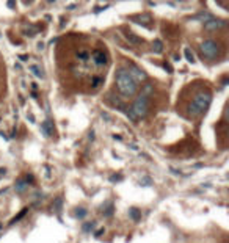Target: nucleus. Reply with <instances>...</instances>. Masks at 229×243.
<instances>
[{"instance_id":"obj_21","label":"nucleus","mask_w":229,"mask_h":243,"mask_svg":"<svg viewBox=\"0 0 229 243\" xmlns=\"http://www.w3.org/2000/svg\"><path fill=\"white\" fill-rule=\"evenodd\" d=\"M19 60H21V61H27V60H28V57H27V55H19Z\"/></svg>"},{"instance_id":"obj_24","label":"nucleus","mask_w":229,"mask_h":243,"mask_svg":"<svg viewBox=\"0 0 229 243\" xmlns=\"http://www.w3.org/2000/svg\"><path fill=\"white\" fill-rule=\"evenodd\" d=\"M47 2H49V3H52V2H55V0H47Z\"/></svg>"},{"instance_id":"obj_3","label":"nucleus","mask_w":229,"mask_h":243,"mask_svg":"<svg viewBox=\"0 0 229 243\" xmlns=\"http://www.w3.org/2000/svg\"><path fill=\"white\" fill-rule=\"evenodd\" d=\"M212 102V93L209 90H199L195 93L193 99L187 107V115L190 118H198L209 108Z\"/></svg>"},{"instance_id":"obj_8","label":"nucleus","mask_w":229,"mask_h":243,"mask_svg":"<svg viewBox=\"0 0 229 243\" xmlns=\"http://www.w3.org/2000/svg\"><path fill=\"white\" fill-rule=\"evenodd\" d=\"M124 36H126V39L129 41L130 44H134V46H140V44H143V42H145V39H143V38L137 36V35L132 33V32H127V30H124Z\"/></svg>"},{"instance_id":"obj_14","label":"nucleus","mask_w":229,"mask_h":243,"mask_svg":"<svg viewBox=\"0 0 229 243\" xmlns=\"http://www.w3.org/2000/svg\"><path fill=\"white\" fill-rule=\"evenodd\" d=\"M184 55H185V58H187V61H188V63H195V57H193V52L190 50L188 47L184 50Z\"/></svg>"},{"instance_id":"obj_19","label":"nucleus","mask_w":229,"mask_h":243,"mask_svg":"<svg viewBox=\"0 0 229 243\" xmlns=\"http://www.w3.org/2000/svg\"><path fill=\"white\" fill-rule=\"evenodd\" d=\"M27 35H28V36H33V35L35 33H36V30H33V28H28V30H27V32H25Z\"/></svg>"},{"instance_id":"obj_7","label":"nucleus","mask_w":229,"mask_h":243,"mask_svg":"<svg viewBox=\"0 0 229 243\" xmlns=\"http://www.w3.org/2000/svg\"><path fill=\"white\" fill-rule=\"evenodd\" d=\"M129 71V74L135 79V82H145V80L147 79V75H146V72H143L141 69H140L138 66H135V64H130V68L127 69Z\"/></svg>"},{"instance_id":"obj_16","label":"nucleus","mask_w":229,"mask_h":243,"mask_svg":"<svg viewBox=\"0 0 229 243\" xmlns=\"http://www.w3.org/2000/svg\"><path fill=\"white\" fill-rule=\"evenodd\" d=\"M163 68H165V71L168 72V74H173V68H171V64H168V63H163Z\"/></svg>"},{"instance_id":"obj_13","label":"nucleus","mask_w":229,"mask_h":243,"mask_svg":"<svg viewBox=\"0 0 229 243\" xmlns=\"http://www.w3.org/2000/svg\"><path fill=\"white\" fill-rule=\"evenodd\" d=\"M30 71H32L33 74L38 77V79H44V77H46V74H44V72H42V71H41V69L38 68V66H35V64H33V66H30Z\"/></svg>"},{"instance_id":"obj_11","label":"nucleus","mask_w":229,"mask_h":243,"mask_svg":"<svg viewBox=\"0 0 229 243\" xmlns=\"http://www.w3.org/2000/svg\"><path fill=\"white\" fill-rule=\"evenodd\" d=\"M42 130H44V133L46 135H50V133H52V130H53V127H52V122H50L49 121V119H47V121H44V122H42Z\"/></svg>"},{"instance_id":"obj_4","label":"nucleus","mask_w":229,"mask_h":243,"mask_svg":"<svg viewBox=\"0 0 229 243\" xmlns=\"http://www.w3.org/2000/svg\"><path fill=\"white\" fill-rule=\"evenodd\" d=\"M199 52L205 60H217V57L221 55V46L213 39H205L199 42Z\"/></svg>"},{"instance_id":"obj_1","label":"nucleus","mask_w":229,"mask_h":243,"mask_svg":"<svg viewBox=\"0 0 229 243\" xmlns=\"http://www.w3.org/2000/svg\"><path fill=\"white\" fill-rule=\"evenodd\" d=\"M154 86L151 83H146L145 88L141 90L140 96L134 101L132 107L127 110V116L130 118V121H138V119H143L149 111V96L152 94Z\"/></svg>"},{"instance_id":"obj_17","label":"nucleus","mask_w":229,"mask_h":243,"mask_svg":"<svg viewBox=\"0 0 229 243\" xmlns=\"http://www.w3.org/2000/svg\"><path fill=\"white\" fill-rule=\"evenodd\" d=\"M85 215H86V210H85V209L77 210V217H80V218H82V217H85Z\"/></svg>"},{"instance_id":"obj_18","label":"nucleus","mask_w":229,"mask_h":243,"mask_svg":"<svg viewBox=\"0 0 229 243\" xmlns=\"http://www.w3.org/2000/svg\"><path fill=\"white\" fill-rule=\"evenodd\" d=\"M130 212H132V218H135V220H138V215H137V213H138V210H137V209H132Z\"/></svg>"},{"instance_id":"obj_20","label":"nucleus","mask_w":229,"mask_h":243,"mask_svg":"<svg viewBox=\"0 0 229 243\" xmlns=\"http://www.w3.org/2000/svg\"><path fill=\"white\" fill-rule=\"evenodd\" d=\"M14 6H16V5H14V0H8V8H11V10H13Z\"/></svg>"},{"instance_id":"obj_6","label":"nucleus","mask_w":229,"mask_h":243,"mask_svg":"<svg viewBox=\"0 0 229 243\" xmlns=\"http://www.w3.org/2000/svg\"><path fill=\"white\" fill-rule=\"evenodd\" d=\"M226 27V22L221 21V19H217V17H210L204 22V30L207 32H215V30H221Z\"/></svg>"},{"instance_id":"obj_10","label":"nucleus","mask_w":229,"mask_h":243,"mask_svg":"<svg viewBox=\"0 0 229 243\" xmlns=\"http://www.w3.org/2000/svg\"><path fill=\"white\" fill-rule=\"evenodd\" d=\"M152 50H154V53H160L162 50H163V42H162L160 39H156L152 42Z\"/></svg>"},{"instance_id":"obj_23","label":"nucleus","mask_w":229,"mask_h":243,"mask_svg":"<svg viewBox=\"0 0 229 243\" xmlns=\"http://www.w3.org/2000/svg\"><path fill=\"white\" fill-rule=\"evenodd\" d=\"M38 49H44V42H39V44H38Z\"/></svg>"},{"instance_id":"obj_12","label":"nucleus","mask_w":229,"mask_h":243,"mask_svg":"<svg viewBox=\"0 0 229 243\" xmlns=\"http://www.w3.org/2000/svg\"><path fill=\"white\" fill-rule=\"evenodd\" d=\"M102 82H104V77H100V75H94V77L91 79V88H94V90H96V88H98Z\"/></svg>"},{"instance_id":"obj_15","label":"nucleus","mask_w":229,"mask_h":243,"mask_svg":"<svg viewBox=\"0 0 229 243\" xmlns=\"http://www.w3.org/2000/svg\"><path fill=\"white\" fill-rule=\"evenodd\" d=\"M27 182H28V179H27ZM25 180H17V184H16V188H17V191H24L27 187H28V184H27Z\"/></svg>"},{"instance_id":"obj_9","label":"nucleus","mask_w":229,"mask_h":243,"mask_svg":"<svg viewBox=\"0 0 229 243\" xmlns=\"http://www.w3.org/2000/svg\"><path fill=\"white\" fill-rule=\"evenodd\" d=\"M132 21L137 22V24L143 25V27H149L151 22H152V17L149 14H145V16H137V17H132Z\"/></svg>"},{"instance_id":"obj_2","label":"nucleus","mask_w":229,"mask_h":243,"mask_svg":"<svg viewBox=\"0 0 229 243\" xmlns=\"http://www.w3.org/2000/svg\"><path fill=\"white\" fill-rule=\"evenodd\" d=\"M115 82H116V88H118L119 94L124 97H132L137 94L138 91V83L135 82V79L129 74L126 68H119L115 72Z\"/></svg>"},{"instance_id":"obj_22","label":"nucleus","mask_w":229,"mask_h":243,"mask_svg":"<svg viewBox=\"0 0 229 243\" xmlns=\"http://www.w3.org/2000/svg\"><path fill=\"white\" fill-rule=\"evenodd\" d=\"M22 2H24V3H25V5H30V3H33V2H35V0H22Z\"/></svg>"},{"instance_id":"obj_5","label":"nucleus","mask_w":229,"mask_h":243,"mask_svg":"<svg viewBox=\"0 0 229 243\" xmlns=\"http://www.w3.org/2000/svg\"><path fill=\"white\" fill-rule=\"evenodd\" d=\"M91 58H93V61H94V64L98 68H104V66H107V63H108L107 53L104 50H100V49H94V50L91 52Z\"/></svg>"}]
</instances>
